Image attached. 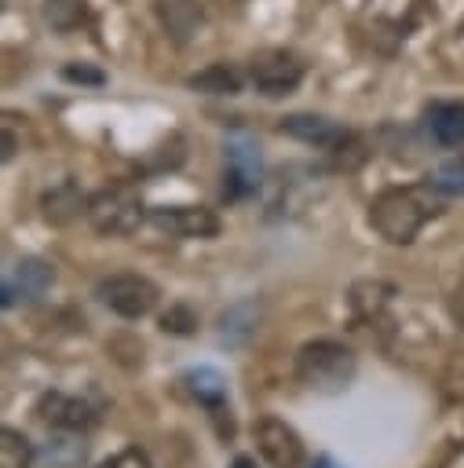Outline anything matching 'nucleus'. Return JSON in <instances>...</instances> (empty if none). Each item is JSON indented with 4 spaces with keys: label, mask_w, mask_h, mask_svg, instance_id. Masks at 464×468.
<instances>
[{
    "label": "nucleus",
    "mask_w": 464,
    "mask_h": 468,
    "mask_svg": "<svg viewBox=\"0 0 464 468\" xmlns=\"http://www.w3.org/2000/svg\"><path fill=\"white\" fill-rule=\"evenodd\" d=\"M256 446L270 468H300L303 464V439L281 417H263L256 424Z\"/></svg>",
    "instance_id": "423d86ee"
},
{
    "label": "nucleus",
    "mask_w": 464,
    "mask_h": 468,
    "mask_svg": "<svg viewBox=\"0 0 464 468\" xmlns=\"http://www.w3.org/2000/svg\"><path fill=\"white\" fill-rule=\"evenodd\" d=\"M11 154H15V135L11 128H4V161H11Z\"/></svg>",
    "instance_id": "bb28decb"
},
{
    "label": "nucleus",
    "mask_w": 464,
    "mask_h": 468,
    "mask_svg": "<svg viewBox=\"0 0 464 468\" xmlns=\"http://www.w3.org/2000/svg\"><path fill=\"white\" fill-rule=\"evenodd\" d=\"M157 325H161L164 333H172V336H190V333L197 329V311H194L190 303H172V307L157 318Z\"/></svg>",
    "instance_id": "4be33fe9"
},
{
    "label": "nucleus",
    "mask_w": 464,
    "mask_h": 468,
    "mask_svg": "<svg viewBox=\"0 0 464 468\" xmlns=\"http://www.w3.org/2000/svg\"><path fill=\"white\" fill-rule=\"evenodd\" d=\"M427 183L438 194H464V154H453L446 161H438L427 176Z\"/></svg>",
    "instance_id": "412c9836"
},
{
    "label": "nucleus",
    "mask_w": 464,
    "mask_h": 468,
    "mask_svg": "<svg viewBox=\"0 0 464 468\" xmlns=\"http://www.w3.org/2000/svg\"><path fill=\"white\" fill-rule=\"evenodd\" d=\"M33 464V442L15 431V428H4L0 431V468H29Z\"/></svg>",
    "instance_id": "aec40b11"
},
{
    "label": "nucleus",
    "mask_w": 464,
    "mask_h": 468,
    "mask_svg": "<svg viewBox=\"0 0 464 468\" xmlns=\"http://www.w3.org/2000/svg\"><path fill=\"white\" fill-rule=\"evenodd\" d=\"M142 201L135 194V186L128 183H113V186H102L99 194H91L88 201V223L106 234V238H121V234H132L139 223H142Z\"/></svg>",
    "instance_id": "7ed1b4c3"
},
{
    "label": "nucleus",
    "mask_w": 464,
    "mask_h": 468,
    "mask_svg": "<svg viewBox=\"0 0 464 468\" xmlns=\"http://www.w3.org/2000/svg\"><path fill=\"white\" fill-rule=\"evenodd\" d=\"M88 201H91V197H88L73 179H62L58 186L44 190L40 208H44V219H47V223L69 227V223H77L80 216H88Z\"/></svg>",
    "instance_id": "f8f14e48"
},
{
    "label": "nucleus",
    "mask_w": 464,
    "mask_h": 468,
    "mask_svg": "<svg viewBox=\"0 0 464 468\" xmlns=\"http://www.w3.org/2000/svg\"><path fill=\"white\" fill-rule=\"evenodd\" d=\"M281 132L292 135V139H300V143L322 146V150H329V154H332L340 143H347V135H351L343 124H336V121H329V117H318V113H292V117L281 121Z\"/></svg>",
    "instance_id": "9d476101"
},
{
    "label": "nucleus",
    "mask_w": 464,
    "mask_h": 468,
    "mask_svg": "<svg viewBox=\"0 0 464 468\" xmlns=\"http://www.w3.org/2000/svg\"><path fill=\"white\" fill-rule=\"evenodd\" d=\"M427 132L438 146H464V102H431Z\"/></svg>",
    "instance_id": "dca6fc26"
},
{
    "label": "nucleus",
    "mask_w": 464,
    "mask_h": 468,
    "mask_svg": "<svg viewBox=\"0 0 464 468\" xmlns=\"http://www.w3.org/2000/svg\"><path fill=\"white\" fill-rule=\"evenodd\" d=\"M153 11L164 26V33L183 48L190 44V37L201 29L205 22V11H201V0H153Z\"/></svg>",
    "instance_id": "4468645a"
},
{
    "label": "nucleus",
    "mask_w": 464,
    "mask_h": 468,
    "mask_svg": "<svg viewBox=\"0 0 464 468\" xmlns=\"http://www.w3.org/2000/svg\"><path fill=\"white\" fill-rule=\"evenodd\" d=\"M248 77L256 84L259 95L267 99H278V95H289L300 88L303 80V62L292 55V51H281V48H270V51H259L248 66Z\"/></svg>",
    "instance_id": "39448f33"
},
{
    "label": "nucleus",
    "mask_w": 464,
    "mask_h": 468,
    "mask_svg": "<svg viewBox=\"0 0 464 468\" xmlns=\"http://www.w3.org/2000/svg\"><path fill=\"white\" fill-rule=\"evenodd\" d=\"M259 322H263V300L259 296H245V300L230 303L219 314V322H216L219 325V340L230 344V347H241V344H248L256 336Z\"/></svg>",
    "instance_id": "9b49d317"
},
{
    "label": "nucleus",
    "mask_w": 464,
    "mask_h": 468,
    "mask_svg": "<svg viewBox=\"0 0 464 468\" xmlns=\"http://www.w3.org/2000/svg\"><path fill=\"white\" fill-rule=\"evenodd\" d=\"M311 468H336V464H332V461H329V457H318V461H314V464H311Z\"/></svg>",
    "instance_id": "c85d7f7f"
},
{
    "label": "nucleus",
    "mask_w": 464,
    "mask_h": 468,
    "mask_svg": "<svg viewBox=\"0 0 464 468\" xmlns=\"http://www.w3.org/2000/svg\"><path fill=\"white\" fill-rule=\"evenodd\" d=\"M230 468H256V461H252V457H234Z\"/></svg>",
    "instance_id": "cd10ccee"
},
{
    "label": "nucleus",
    "mask_w": 464,
    "mask_h": 468,
    "mask_svg": "<svg viewBox=\"0 0 464 468\" xmlns=\"http://www.w3.org/2000/svg\"><path fill=\"white\" fill-rule=\"evenodd\" d=\"M358 358L347 344L318 336L296 351V380L314 395H340L354 384Z\"/></svg>",
    "instance_id": "f03ea898"
},
{
    "label": "nucleus",
    "mask_w": 464,
    "mask_h": 468,
    "mask_svg": "<svg viewBox=\"0 0 464 468\" xmlns=\"http://www.w3.org/2000/svg\"><path fill=\"white\" fill-rule=\"evenodd\" d=\"M37 410H40V417H44L47 424H55V428H62V431H84V428H91V424L99 420L95 410H91L84 399H77V395H58V391L44 395Z\"/></svg>",
    "instance_id": "ddd939ff"
},
{
    "label": "nucleus",
    "mask_w": 464,
    "mask_h": 468,
    "mask_svg": "<svg viewBox=\"0 0 464 468\" xmlns=\"http://www.w3.org/2000/svg\"><path fill=\"white\" fill-rule=\"evenodd\" d=\"M186 88L194 91H205V95H237L241 91V73L227 62H212L208 69L186 77Z\"/></svg>",
    "instance_id": "a211bd4d"
},
{
    "label": "nucleus",
    "mask_w": 464,
    "mask_h": 468,
    "mask_svg": "<svg viewBox=\"0 0 464 468\" xmlns=\"http://www.w3.org/2000/svg\"><path fill=\"white\" fill-rule=\"evenodd\" d=\"M183 384H186V391H190L201 406H208V410L227 402V377H223L219 369H212V366H194V369H186Z\"/></svg>",
    "instance_id": "f3484780"
},
{
    "label": "nucleus",
    "mask_w": 464,
    "mask_h": 468,
    "mask_svg": "<svg viewBox=\"0 0 464 468\" xmlns=\"http://www.w3.org/2000/svg\"><path fill=\"white\" fill-rule=\"evenodd\" d=\"M44 22L55 33H73L91 22V7L88 0H44Z\"/></svg>",
    "instance_id": "6ab92c4d"
},
{
    "label": "nucleus",
    "mask_w": 464,
    "mask_h": 468,
    "mask_svg": "<svg viewBox=\"0 0 464 468\" xmlns=\"http://www.w3.org/2000/svg\"><path fill=\"white\" fill-rule=\"evenodd\" d=\"M150 223L175 234V238H216L219 216L201 205H172V208H150Z\"/></svg>",
    "instance_id": "6e6552de"
},
{
    "label": "nucleus",
    "mask_w": 464,
    "mask_h": 468,
    "mask_svg": "<svg viewBox=\"0 0 464 468\" xmlns=\"http://www.w3.org/2000/svg\"><path fill=\"white\" fill-rule=\"evenodd\" d=\"M95 296L113 311V314H121V318H142V314H150L153 307H157V300H161V289L146 278V274H132V271H124V274H110V278H102L99 285H95Z\"/></svg>",
    "instance_id": "20e7f679"
},
{
    "label": "nucleus",
    "mask_w": 464,
    "mask_h": 468,
    "mask_svg": "<svg viewBox=\"0 0 464 468\" xmlns=\"http://www.w3.org/2000/svg\"><path fill=\"white\" fill-rule=\"evenodd\" d=\"M51 282H55V267H51L47 260H40V256H22V260L15 263V271H11V278L4 282L0 303H4V307H15L18 296H22V300H40V296L51 289Z\"/></svg>",
    "instance_id": "1a4fd4ad"
},
{
    "label": "nucleus",
    "mask_w": 464,
    "mask_h": 468,
    "mask_svg": "<svg viewBox=\"0 0 464 468\" xmlns=\"http://www.w3.org/2000/svg\"><path fill=\"white\" fill-rule=\"evenodd\" d=\"M391 296H395V285H391V282L362 278V282L351 285V292H347V307H351V314H354L358 322H373V318L384 314V307L391 303Z\"/></svg>",
    "instance_id": "2eb2a0df"
},
{
    "label": "nucleus",
    "mask_w": 464,
    "mask_h": 468,
    "mask_svg": "<svg viewBox=\"0 0 464 468\" xmlns=\"http://www.w3.org/2000/svg\"><path fill=\"white\" fill-rule=\"evenodd\" d=\"M259 176H263L259 146L248 143V139L230 143L227 146V172H223V197L227 201H237V197L252 194L259 186Z\"/></svg>",
    "instance_id": "0eeeda50"
},
{
    "label": "nucleus",
    "mask_w": 464,
    "mask_h": 468,
    "mask_svg": "<svg viewBox=\"0 0 464 468\" xmlns=\"http://www.w3.org/2000/svg\"><path fill=\"white\" fill-rule=\"evenodd\" d=\"M62 77H66V80H73V84H95V88L106 80L99 69H91V66H77V62H69V66L62 69Z\"/></svg>",
    "instance_id": "393cba45"
},
{
    "label": "nucleus",
    "mask_w": 464,
    "mask_h": 468,
    "mask_svg": "<svg viewBox=\"0 0 464 468\" xmlns=\"http://www.w3.org/2000/svg\"><path fill=\"white\" fill-rule=\"evenodd\" d=\"M208 413H212V424H216V435H219L223 442H230V439H234V417H230V410H227V406H212Z\"/></svg>",
    "instance_id": "a878e982"
},
{
    "label": "nucleus",
    "mask_w": 464,
    "mask_h": 468,
    "mask_svg": "<svg viewBox=\"0 0 464 468\" xmlns=\"http://www.w3.org/2000/svg\"><path fill=\"white\" fill-rule=\"evenodd\" d=\"M442 212V201L435 197V186H391L373 197L369 223L373 230L391 245H409L420 227Z\"/></svg>",
    "instance_id": "f257e3e1"
},
{
    "label": "nucleus",
    "mask_w": 464,
    "mask_h": 468,
    "mask_svg": "<svg viewBox=\"0 0 464 468\" xmlns=\"http://www.w3.org/2000/svg\"><path fill=\"white\" fill-rule=\"evenodd\" d=\"M44 457L51 464H77V461H84V442L80 439H51Z\"/></svg>",
    "instance_id": "5701e85b"
},
{
    "label": "nucleus",
    "mask_w": 464,
    "mask_h": 468,
    "mask_svg": "<svg viewBox=\"0 0 464 468\" xmlns=\"http://www.w3.org/2000/svg\"><path fill=\"white\" fill-rule=\"evenodd\" d=\"M99 468H153V464H150V457H146L139 446H124L121 453H113V457L102 461Z\"/></svg>",
    "instance_id": "b1692460"
}]
</instances>
